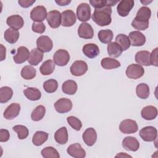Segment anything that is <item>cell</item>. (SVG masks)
Returning <instances> with one entry per match:
<instances>
[{"label": "cell", "instance_id": "cell-6", "mask_svg": "<svg viewBox=\"0 0 158 158\" xmlns=\"http://www.w3.org/2000/svg\"><path fill=\"white\" fill-rule=\"evenodd\" d=\"M77 15L78 19L81 22H86L91 17V7L87 3H81L77 9Z\"/></svg>", "mask_w": 158, "mask_h": 158}, {"label": "cell", "instance_id": "cell-38", "mask_svg": "<svg viewBox=\"0 0 158 158\" xmlns=\"http://www.w3.org/2000/svg\"><path fill=\"white\" fill-rule=\"evenodd\" d=\"M13 91L9 86H2L0 88V102L6 103L12 97Z\"/></svg>", "mask_w": 158, "mask_h": 158}, {"label": "cell", "instance_id": "cell-53", "mask_svg": "<svg viewBox=\"0 0 158 158\" xmlns=\"http://www.w3.org/2000/svg\"><path fill=\"white\" fill-rule=\"evenodd\" d=\"M151 2H152V1H141V3H143V4H145V5H146L148 3L149 4V3Z\"/></svg>", "mask_w": 158, "mask_h": 158}, {"label": "cell", "instance_id": "cell-15", "mask_svg": "<svg viewBox=\"0 0 158 158\" xmlns=\"http://www.w3.org/2000/svg\"><path fill=\"white\" fill-rule=\"evenodd\" d=\"M130 44L133 46H141L146 43L145 36L139 31H133L129 33Z\"/></svg>", "mask_w": 158, "mask_h": 158}, {"label": "cell", "instance_id": "cell-47", "mask_svg": "<svg viewBox=\"0 0 158 158\" xmlns=\"http://www.w3.org/2000/svg\"><path fill=\"white\" fill-rule=\"evenodd\" d=\"M157 50L158 48H155L150 54V63L151 65L156 67L158 66V59H157Z\"/></svg>", "mask_w": 158, "mask_h": 158}, {"label": "cell", "instance_id": "cell-52", "mask_svg": "<svg viewBox=\"0 0 158 158\" xmlns=\"http://www.w3.org/2000/svg\"><path fill=\"white\" fill-rule=\"evenodd\" d=\"M131 157V156H130V155H128V154H125V153H124V152H120L119 154H117V156H115V157Z\"/></svg>", "mask_w": 158, "mask_h": 158}, {"label": "cell", "instance_id": "cell-49", "mask_svg": "<svg viewBox=\"0 0 158 158\" xmlns=\"http://www.w3.org/2000/svg\"><path fill=\"white\" fill-rule=\"evenodd\" d=\"M18 2L21 7L27 8L32 6L33 3L35 2V0H19L18 1Z\"/></svg>", "mask_w": 158, "mask_h": 158}, {"label": "cell", "instance_id": "cell-44", "mask_svg": "<svg viewBox=\"0 0 158 158\" xmlns=\"http://www.w3.org/2000/svg\"><path fill=\"white\" fill-rule=\"evenodd\" d=\"M13 130L17 133L19 139H24L27 138L29 134L28 129L24 125H15L14 127H13Z\"/></svg>", "mask_w": 158, "mask_h": 158}, {"label": "cell", "instance_id": "cell-12", "mask_svg": "<svg viewBox=\"0 0 158 158\" xmlns=\"http://www.w3.org/2000/svg\"><path fill=\"white\" fill-rule=\"evenodd\" d=\"M134 6V1L122 0L117 5V10L118 15L121 17L127 16Z\"/></svg>", "mask_w": 158, "mask_h": 158}, {"label": "cell", "instance_id": "cell-5", "mask_svg": "<svg viewBox=\"0 0 158 158\" xmlns=\"http://www.w3.org/2000/svg\"><path fill=\"white\" fill-rule=\"evenodd\" d=\"M139 135L143 140L147 142L153 141L157 136V129L152 126H148L140 130Z\"/></svg>", "mask_w": 158, "mask_h": 158}, {"label": "cell", "instance_id": "cell-9", "mask_svg": "<svg viewBox=\"0 0 158 158\" xmlns=\"http://www.w3.org/2000/svg\"><path fill=\"white\" fill-rule=\"evenodd\" d=\"M36 46L38 49L43 52H48L52 49L53 43L49 36L42 35L37 39Z\"/></svg>", "mask_w": 158, "mask_h": 158}, {"label": "cell", "instance_id": "cell-28", "mask_svg": "<svg viewBox=\"0 0 158 158\" xmlns=\"http://www.w3.org/2000/svg\"><path fill=\"white\" fill-rule=\"evenodd\" d=\"M54 139L59 144H65L68 141V132L66 127H62L54 133Z\"/></svg>", "mask_w": 158, "mask_h": 158}, {"label": "cell", "instance_id": "cell-39", "mask_svg": "<svg viewBox=\"0 0 158 158\" xmlns=\"http://www.w3.org/2000/svg\"><path fill=\"white\" fill-rule=\"evenodd\" d=\"M36 69L30 65H25L21 70L20 74L25 80H31L36 76Z\"/></svg>", "mask_w": 158, "mask_h": 158}, {"label": "cell", "instance_id": "cell-51", "mask_svg": "<svg viewBox=\"0 0 158 158\" xmlns=\"http://www.w3.org/2000/svg\"><path fill=\"white\" fill-rule=\"evenodd\" d=\"M1 60H3L5 59L6 58V48L2 45L1 44Z\"/></svg>", "mask_w": 158, "mask_h": 158}, {"label": "cell", "instance_id": "cell-20", "mask_svg": "<svg viewBox=\"0 0 158 158\" xmlns=\"http://www.w3.org/2000/svg\"><path fill=\"white\" fill-rule=\"evenodd\" d=\"M7 25L10 28L14 30H19L22 28L24 25L23 18L19 15H12L7 17L6 20Z\"/></svg>", "mask_w": 158, "mask_h": 158}, {"label": "cell", "instance_id": "cell-17", "mask_svg": "<svg viewBox=\"0 0 158 158\" xmlns=\"http://www.w3.org/2000/svg\"><path fill=\"white\" fill-rule=\"evenodd\" d=\"M67 153L75 158H84L86 156V152L79 143H74L70 145L67 149Z\"/></svg>", "mask_w": 158, "mask_h": 158}, {"label": "cell", "instance_id": "cell-14", "mask_svg": "<svg viewBox=\"0 0 158 158\" xmlns=\"http://www.w3.org/2000/svg\"><path fill=\"white\" fill-rule=\"evenodd\" d=\"M77 20L76 15L72 10H65L61 13V25L63 27H72Z\"/></svg>", "mask_w": 158, "mask_h": 158}, {"label": "cell", "instance_id": "cell-1", "mask_svg": "<svg viewBox=\"0 0 158 158\" xmlns=\"http://www.w3.org/2000/svg\"><path fill=\"white\" fill-rule=\"evenodd\" d=\"M151 15L150 8L143 6L137 12L136 15L131 22V26L138 30H145L149 27V19Z\"/></svg>", "mask_w": 158, "mask_h": 158}, {"label": "cell", "instance_id": "cell-34", "mask_svg": "<svg viewBox=\"0 0 158 158\" xmlns=\"http://www.w3.org/2000/svg\"><path fill=\"white\" fill-rule=\"evenodd\" d=\"M122 51L121 47L115 42H110L107 45L108 54L112 57H118L122 54Z\"/></svg>", "mask_w": 158, "mask_h": 158}, {"label": "cell", "instance_id": "cell-32", "mask_svg": "<svg viewBox=\"0 0 158 158\" xmlns=\"http://www.w3.org/2000/svg\"><path fill=\"white\" fill-rule=\"evenodd\" d=\"M48 138V133L43 131H37L34 134L32 138V143L36 146L42 145L47 141Z\"/></svg>", "mask_w": 158, "mask_h": 158}, {"label": "cell", "instance_id": "cell-48", "mask_svg": "<svg viewBox=\"0 0 158 158\" xmlns=\"http://www.w3.org/2000/svg\"><path fill=\"white\" fill-rule=\"evenodd\" d=\"M10 138V133L7 130L1 129L0 130V141L6 142Z\"/></svg>", "mask_w": 158, "mask_h": 158}, {"label": "cell", "instance_id": "cell-22", "mask_svg": "<svg viewBox=\"0 0 158 158\" xmlns=\"http://www.w3.org/2000/svg\"><path fill=\"white\" fill-rule=\"evenodd\" d=\"M83 54L90 59L96 57L99 54V49L98 45L94 43H88L83 46L82 48Z\"/></svg>", "mask_w": 158, "mask_h": 158}, {"label": "cell", "instance_id": "cell-43", "mask_svg": "<svg viewBox=\"0 0 158 158\" xmlns=\"http://www.w3.org/2000/svg\"><path fill=\"white\" fill-rule=\"evenodd\" d=\"M118 2V1H95V0H91L89 1V3L91 5H92L93 7H94L95 9H99L102 8L105 6H115Z\"/></svg>", "mask_w": 158, "mask_h": 158}, {"label": "cell", "instance_id": "cell-11", "mask_svg": "<svg viewBox=\"0 0 158 158\" xmlns=\"http://www.w3.org/2000/svg\"><path fill=\"white\" fill-rule=\"evenodd\" d=\"M71 73L76 77H80L84 75L88 70V65L83 60H76L70 68Z\"/></svg>", "mask_w": 158, "mask_h": 158}, {"label": "cell", "instance_id": "cell-18", "mask_svg": "<svg viewBox=\"0 0 158 158\" xmlns=\"http://www.w3.org/2000/svg\"><path fill=\"white\" fill-rule=\"evenodd\" d=\"M82 138L87 146H92L97 140V133L93 128H88L83 132Z\"/></svg>", "mask_w": 158, "mask_h": 158}, {"label": "cell", "instance_id": "cell-19", "mask_svg": "<svg viewBox=\"0 0 158 158\" xmlns=\"http://www.w3.org/2000/svg\"><path fill=\"white\" fill-rule=\"evenodd\" d=\"M20 110V106L18 103H12L4 110L3 116L7 120H12L18 116Z\"/></svg>", "mask_w": 158, "mask_h": 158}, {"label": "cell", "instance_id": "cell-26", "mask_svg": "<svg viewBox=\"0 0 158 158\" xmlns=\"http://www.w3.org/2000/svg\"><path fill=\"white\" fill-rule=\"evenodd\" d=\"M141 117L147 120L154 119L157 115V109L155 106H148L144 107L141 111Z\"/></svg>", "mask_w": 158, "mask_h": 158}, {"label": "cell", "instance_id": "cell-4", "mask_svg": "<svg viewBox=\"0 0 158 158\" xmlns=\"http://www.w3.org/2000/svg\"><path fill=\"white\" fill-rule=\"evenodd\" d=\"M119 130L123 133L132 134L138 131V126L136 121L131 119H125L120 122Z\"/></svg>", "mask_w": 158, "mask_h": 158}, {"label": "cell", "instance_id": "cell-36", "mask_svg": "<svg viewBox=\"0 0 158 158\" xmlns=\"http://www.w3.org/2000/svg\"><path fill=\"white\" fill-rule=\"evenodd\" d=\"M149 87L146 83H139L136 88V93L138 98L145 99L149 96Z\"/></svg>", "mask_w": 158, "mask_h": 158}, {"label": "cell", "instance_id": "cell-13", "mask_svg": "<svg viewBox=\"0 0 158 158\" xmlns=\"http://www.w3.org/2000/svg\"><path fill=\"white\" fill-rule=\"evenodd\" d=\"M46 20L51 28H57L61 23V14L57 10H51L47 14Z\"/></svg>", "mask_w": 158, "mask_h": 158}, {"label": "cell", "instance_id": "cell-7", "mask_svg": "<svg viewBox=\"0 0 158 158\" xmlns=\"http://www.w3.org/2000/svg\"><path fill=\"white\" fill-rule=\"evenodd\" d=\"M46 9L43 6L34 7L30 12V18L34 22H43L47 17Z\"/></svg>", "mask_w": 158, "mask_h": 158}, {"label": "cell", "instance_id": "cell-2", "mask_svg": "<svg viewBox=\"0 0 158 158\" xmlns=\"http://www.w3.org/2000/svg\"><path fill=\"white\" fill-rule=\"evenodd\" d=\"M111 14V7L107 6L102 8L95 9L91 18L99 26H107L109 25L112 22Z\"/></svg>", "mask_w": 158, "mask_h": 158}, {"label": "cell", "instance_id": "cell-27", "mask_svg": "<svg viewBox=\"0 0 158 158\" xmlns=\"http://www.w3.org/2000/svg\"><path fill=\"white\" fill-rule=\"evenodd\" d=\"M78 89V85L75 81L69 80L64 81L62 86V91L67 94L73 95L75 94Z\"/></svg>", "mask_w": 158, "mask_h": 158}, {"label": "cell", "instance_id": "cell-50", "mask_svg": "<svg viewBox=\"0 0 158 158\" xmlns=\"http://www.w3.org/2000/svg\"><path fill=\"white\" fill-rule=\"evenodd\" d=\"M55 1L59 6H67L71 2V1H70V0H59V1L56 0Z\"/></svg>", "mask_w": 158, "mask_h": 158}, {"label": "cell", "instance_id": "cell-40", "mask_svg": "<svg viewBox=\"0 0 158 158\" xmlns=\"http://www.w3.org/2000/svg\"><path fill=\"white\" fill-rule=\"evenodd\" d=\"M46 113V109L42 105L38 106L31 112V118L32 120L37 122L41 120L44 116Z\"/></svg>", "mask_w": 158, "mask_h": 158}, {"label": "cell", "instance_id": "cell-25", "mask_svg": "<svg viewBox=\"0 0 158 158\" xmlns=\"http://www.w3.org/2000/svg\"><path fill=\"white\" fill-rule=\"evenodd\" d=\"M43 52L38 48H34L30 52L28 62L31 65H37L43 60Z\"/></svg>", "mask_w": 158, "mask_h": 158}, {"label": "cell", "instance_id": "cell-45", "mask_svg": "<svg viewBox=\"0 0 158 158\" xmlns=\"http://www.w3.org/2000/svg\"><path fill=\"white\" fill-rule=\"evenodd\" d=\"M67 121L69 125L74 130L77 131L80 130L82 127V123L77 117L74 116H69L67 118Z\"/></svg>", "mask_w": 158, "mask_h": 158}, {"label": "cell", "instance_id": "cell-35", "mask_svg": "<svg viewBox=\"0 0 158 158\" xmlns=\"http://www.w3.org/2000/svg\"><path fill=\"white\" fill-rule=\"evenodd\" d=\"M98 37L101 43L109 44L113 39V32L109 29L101 30L98 32Z\"/></svg>", "mask_w": 158, "mask_h": 158}, {"label": "cell", "instance_id": "cell-3", "mask_svg": "<svg viewBox=\"0 0 158 158\" xmlns=\"http://www.w3.org/2000/svg\"><path fill=\"white\" fill-rule=\"evenodd\" d=\"M125 73L128 78L136 80L143 76L144 69L139 64H132L127 68Z\"/></svg>", "mask_w": 158, "mask_h": 158}, {"label": "cell", "instance_id": "cell-24", "mask_svg": "<svg viewBox=\"0 0 158 158\" xmlns=\"http://www.w3.org/2000/svg\"><path fill=\"white\" fill-rule=\"evenodd\" d=\"M135 61L140 65L144 66L151 65L150 52L148 51H140L135 54Z\"/></svg>", "mask_w": 158, "mask_h": 158}, {"label": "cell", "instance_id": "cell-31", "mask_svg": "<svg viewBox=\"0 0 158 158\" xmlns=\"http://www.w3.org/2000/svg\"><path fill=\"white\" fill-rule=\"evenodd\" d=\"M55 69V63L51 59L44 61L40 67V71L43 75H51Z\"/></svg>", "mask_w": 158, "mask_h": 158}, {"label": "cell", "instance_id": "cell-8", "mask_svg": "<svg viewBox=\"0 0 158 158\" xmlns=\"http://www.w3.org/2000/svg\"><path fill=\"white\" fill-rule=\"evenodd\" d=\"M55 64L63 67L66 65L70 60V55L67 51L65 49L57 50L53 56Z\"/></svg>", "mask_w": 158, "mask_h": 158}, {"label": "cell", "instance_id": "cell-21", "mask_svg": "<svg viewBox=\"0 0 158 158\" xmlns=\"http://www.w3.org/2000/svg\"><path fill=\"white\" fill-rule=\"evenodd\" d=\"M122 146L127 151H136L139 148V143L135 137L127 136L122 141Z\"/></svg>", "mask_w": 158, "mask_h": 158}, {"label": "cell", "instance_id": "cell-46", "mask_svg": "<svg viewBox=\"0 0 158 158\" xmlns=\"http://www.w3.org/2000/svg\"><path fill=\"white\" fill-rule=\"evenodd\" d=\"M33 31L37 33H43L46 30V26L43 22H33L31 27Z\"/></svg>", "mask_w": 158, "mask_h": 158}, {"label": "cell", "instance_id": "cell-37", "mask_svg": "<svg viewBox=\"0 0 158 158\" xmlns=\"http://www.w3.org/2000/svg\"><path fill=\"white\" fill-rule=\"evenodd\" d=\"M115 43L121 47L122 51L127 50L131 45L128 36L122 33L117 35L115 38Z\"/></svg>", "mask_w": 158, "mask_h": 158}, {"label": "cell", "instance_id": "cell-16", "mask_svg": "<svg viewBox=\"0 0 158 158\" xmlns=\"http://www.w3.org/2000/svg\"><path fill=\"white\" fill-rule=\"evenodd\" d=\"M78 35L83 39H91L94 36V30L90 24L83 22L78 27Z\"/></svg>", "mask_w": 158, "mask_h": 158}, {"label": "cell", "instance_id": "cell-30", "mask_svg": "<svg viewBox=\"0 0 158 158\" xmlns=\"http://www.w3.org/2000/svg\"><path fill=\"white\" fill-rule=\"evenodd\" d=\"M101 64L102 67L106 70L117 69L120 67L121 65L120 62H118L117 60L114 59L113 58H109V57L103 58L101 60Z\"/></svg>", "mask_w": 158, "mask_h": 158}, {"label": "cell", "instance_id": "cell-10", "mask_svg": "<svg viewBox=\"0 0 158 158\" xmlns=\"http://www.w3.org/2000/svg\"><path fill=\"white\" fill-rule=\"evenodd\" d=\"M56 110L60 114H64L69 112L72 108V102L68 98H60L54 103Z\"/></svg>", "mask_w": 158, "mask_h": 158}, {"label": "cell", "instance_id": "cell-41", "mask_svg": "<svg viewBox=\"0 0 158 158\" xmlns=\"http://www.w3.org/2000/svg\"><path fill=\"white\" fill-rule=\"evenodd\" d=\"M41 155L44 158H59L60 155L57 151L52 146L43 148L41 151Z\"/></svg>", "mask_w": 158, "mask_h": 158}, {"label": "cell", "instance_id": "cell-42", "mask_svg": "<svg viewBox=\"0 0 158 158\" xmlns=\"http://www.w3.org/2000/svg\"><path fill=\"white\" fill-rule=\"evenodd\" d=\"M43 87L46 92L52 93L57 90L58 88V83L54 79H49L44 82Z\"/></svg>", "mask_w": 158, "mask_h": 158}, {"label": "cell", "instance_id": "cell-33", "mask_svg": "<svg viewBox=\"0 0 158 158\" xmlns=\"http://www.w3.org/2000/svg\"><path fill=\"white\" fill-rule=\"evenodd\" d=\"M4 37L6 41L10 44H14L15 43L19 40V32L17 30L9 28L5 31Z\"/></svg>", "mask_w": 158, "mask_h": 158}, {"label": "cell", "instance_id": "cell-29", "mask_svg": "<svg viewBox=\"0 0 158 158\" xmlns=\"http://www.w3.org/2000/svg\"><path fill=\"white\" fill-rule=\"evenodd\" d=\"M23 94L25 97L30 101H38L41 97V91L36 88L29 87L23 90Z\"/></svg>", "mask_w": 158, "mask_h": 158}, {"label": "cell", "instance_id": "cell-23", "mask_svg": "<svg viewBox=\"0 0 158 158\" xmlns=\"http://www.w3.org/2000/svg\"><path fill=\"white\" fill-rule=\"evenodd\" d=\"M30 52L27 48L20 46L17 49V52L14 56L13 59L16 64H22L28 59Z\"/></svg>", "mask_w": 158, "mask_h": 158}]
</instances>
